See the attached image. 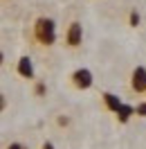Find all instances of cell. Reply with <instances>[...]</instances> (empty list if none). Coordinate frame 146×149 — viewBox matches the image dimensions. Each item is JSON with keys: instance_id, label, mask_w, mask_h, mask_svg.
Listing matches in <instances>:
<instances>
[{"instance_id": "obj_1", "label": "cell", "mask_w": 146, "mask_h": 149, "mask_svg": "<svg viewBox=\"0 0 146 149\" xmlns=\"http://www.w3.org/2000/svg\"><path fill=\"white\" fill-rule=\"evenodd\" d=\"M34 36H36L38 43H43V45H52L56 41V23L52 18H36L34 23Z\"/></svg>"}, {"instance_id": "obj_2", "label": "cell", "mask_w": 146, "mask_h": 149, "mask_svg": "<svg viewBox=\"0 0 146 149\" xmlns=\"http://www.w3.org/2000/svg\"><path fill=\"white\" fill-rule=\"evenodd\" d=\"M92 81H94V77H92V72L88 68H79V70L72 72V84L76 88H81V91H88L92 86Z\"/></svg>"}, {"instance_id": "obj_3", "label": "cell", "mask_w": 146, "mask_h": 149, "mask_svg": "<svg viewBox=\"0 0 146 149\" xmlns=\"http://www.w3.org/2000/svg\"><path fill=\"white\" fill-rule=\"evenodd\" d=\"M130 86H133L135 93H144V91H146V68H144V65H137L135 70H133Z\"/></svg>"}, {"instance_id": "obj_4", "label": "cell", "mask_w": 146, "mask_h": 149, "mask_svg": "<svg viewBox=\"0 0 146 149\" xmlns=\"http://www.w3.org/2000/svg\"><path fill=\"white\" fill-rule=\"evenodd\" d=\"M67 45L70 47H76V45H81L83 43V27H81V23H72L70 25V29H67Z\"/></svg>"}, {"instance_id": "obj_5", "label": "cell", "mask_w": 146, "mask_h": 149, "mask_svg": "<svg viewBox=\"0 0 146 149\" xmlns=\"http://www.w3.org/2000/svg\"><path fill=\"white\" fill-rule=\"evenodd\" d=\"M18 74L25 77V79H32L34 77V63L29 56H20L18 59Z\"/></svg>"}, {"instance_id": "obj_6", "label": "cell", "mask_w": 146, "mask_h": 149, "mask_svg": "<svg viewBox=\"0 0 146 149\" xmlns=\"http://www.w3.org/2000/svg\"><path fill=\"white\" fill-rule=\"evenodd\" d=\"M103 102H106V106H108L112 113H117V109L121 106V104H124L115 93H103Z\"/></svg>"}, {"instance_id": "obj_7", "label": "cell", "mask_w": 146, "mask_h": 149, "mask_svg": "<svg viewBox=\"0 0 146 149\" xmlns=\"http://www.w3.org/2000/svg\"><path fill=\"white\" fill-rule=\"evenodd\" d=\"M130 115H133V106H128V104H121V106L117 109V118H119L121 122H128V118H130Z\"/></svg>"}, {"instance_id": "obj_8", "label": "cell", "mask_w": 146, "mask_h": 149, "mask_svg": "<svg viewBox=\"0 0 146 149\" xmlns=\"http://www.w3.org/2000/svg\"><path fill=\"white\" fill-rule=\"evenodd\" d=\"M133 113H137V115H146V102H142V104H137L135 109H133Z\"/></svg>"}, {"instance_id": "obj_9", "label": "cell", "mask_w": 146, "mask_h": 149, "mask_svg": "<svg viewBox=\"0 0 146 149\" xmlns=\"http://www.w3.org/2000/svg\"><path fill=\"white\" fill-rule=\"evenodd\" d=\"M130 25H133V27H137V25H139V14H135V11L130 14Z\"/></svg>"}, {"instance_id": "obj_10", "label": "cell", "mask_w": 146, "mask_h": 149, "mask_svg": "<svg viewBox=\"0 0 146 149\" xmlns=\"http://www.w3.org/2000/svg\"><path fill=\"white\" fill-rule=\"evenodd\" d=\"M7 149H27L23 142H11V145H7Z\"/></svg>"}, {"instance_id": "obj_11", "label": "cell", "mask_w": 146, "mask_h": 149, "mask_svg": "<svg viewBox=\"0 0 146 149\" xmlns=\"http://www.w3.org/2000/svg\"><path fill=\"white\" fill-rule=\"evenodd\" d=\"M5 104H7V100H5V95H0V111L5 109Z\"/></svg>"}, {"instance_id": "obj_12", "label": "cell", "mask_w": 146, "mask_h": 149, "mask_svg": "<svg viewBox=\"0 0 146 149\" xmlns=\"http://www.w3.org/2000/svg\"><path fill=\"white\" fill-rule=\"evenodd\" d=\"M43 149H54V145H52V142H45V145H43Z\"/></svg>"}, {"instance_id": "obj_13", "label": "cell", "mask_w": 146, "mask_h": 149, "mask_svg": "<svg viewBox=\"0 0 146 149\" xmlns=\"http://www.w3.org/2000/svg\"><path fill=\"white\" fill-rule=\"evenodd\" d=\"M2 61H5V54H2V52H0V65H2Z\"/></svg>"}]
</instances>
